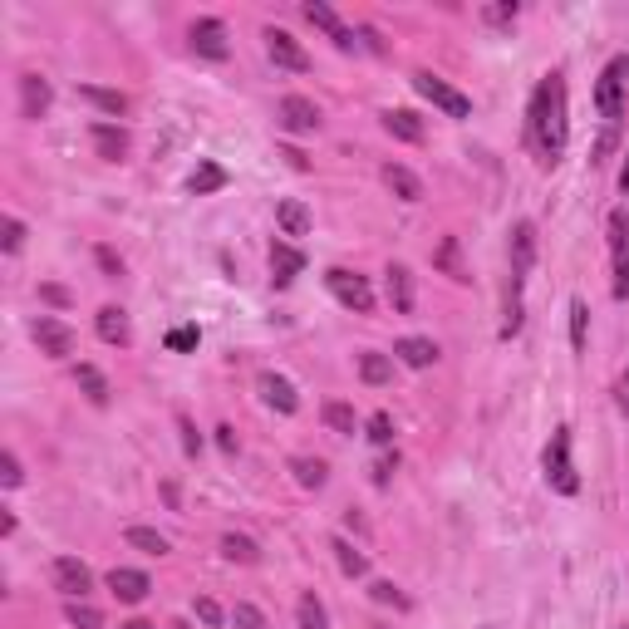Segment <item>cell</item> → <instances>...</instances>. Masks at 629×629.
<instances>
[{"mask_svg": "<svg viewBox=\"0 0 629 629\" xmlns=\"http://www.w3.org/2000/svg\"><path fill=\"white\" fill-rule=\"evenodd\" d=\"M526 133H531V148H536L541 168H556L566 158L571 123H566V74L561 69L541 74V84L531 94V109H526Z\"/></svg>", "mask_w": 629, "mask_h": 629, "instance_id": "1", "label": "cell"}, {"mask_svg": "<svg viewBox=\"0 0 629 629\" xmlns=\"http://www.w3.org/2000/svg\"><path fill=\"white\" fill-rule=\"evenodd\" d=\"M541 477H546V487L556 497H575L580 492V472H575V462H571V428L551 433V443L541 453Z\"/></svg>", "mask_w": 629, "mask_h": 629, "instance_id": "2", "label": "cell"}, {"mask_svg": "<svg viewBox=\"0 0 629 629\" xmlns=\"http://www.w3.org/2000/svg\"><path fill=\"white\" fill-rule=\"evenodd\" d=\"M625 89H629V55H615L600 69V79H595V109H600L605 123H620V114H625Z\"/></svg>", "mask_w": 629, "mask_h": 629, "instance_id": "3", "label": "cell"}, {"mask_svg": "<svg viewBox=\"0 0 629 629\" xmlns=\"http://www.w3.org/2000/svg\"><path fill=\"white\" fill-rule=\"evenodd\" d=\"M605 231H610V295L615 300H629V212L625 207H615L610 217H605Z\"/></svg>", "mask_w": 629, "mask_h": 629, "instance_id": "4", "label": "cell"}, {"mask_svg": "<svg viewBox=\"0 0 629 629\" xmlns=\"http://www.w3.org/2000/svg\"><path fill=\"white\" fill-rule=\"evenodd\" d=\"M413 89H418V94H423L433 109H443L448 118H472V99H467V94H458L448 79H438L433 69H418V74H413Z\"/></svg>", "mask_w": 629, "mask_h": 629, "instance_id": "5", "label": "cell"}, {"mask_svg": "<svg viewBox=\"0 0 629 629\" xmlns=\"http://www.w3.org/2000/svg\"><path fill=\"white\" fill-rule=\"evenodd\" d=\"M325 286H330V295L340 300L344 310H354V315H374V290H369V281H364L359 271L330 266V271H325Z\"/></svg>", "mask_w": 629, "mask_h": 629, "instance_id": "6", "label": "cell"}, {"mask_svg": "<svg viewBox=\"0 0 629 629\" xmlns=\"http://www.w3.org/2000/svg\"><path fill=\"white\" fill-rule=\"evenodd\" d=\"M266 55H271V64L276 69H290V74H305L310 69V55H305V45L290 35V30H276V25H266Z\"/></svg>", "mask_w": 629, "mask_h": 629, "instance_id": "7", "label": "cell"}, {"mask_svg": "<svg viewBox=\"0 0 629 629\" xmlns=\"http://www.w3.org/2000/svg\"><path fill=\"white\" fill-rule=\"evenodd\" d=\"M50 580H55V590L64 595V600H84V595L94 590V571H89L79 556H55Z\"/></svg>", "mask_w": 629, "mask_h": 629, "instance_id": "8", "label": "cell"}, {"mask_svg": "<svg viewBox=\"0 0 629 629\" xmlns=\"http://www.w3.org/2000/svg\"><path fill=\"white\" fill-rule=\"evenodd\" d=\"M192 55H202V59H212V64H222V59L231 55V45H227V25L217 20V15H202V20H192Z\"/></svg>", "mask_w": 629, "mask_h": 629, "instance_id": "9", "label": "cell"}, {"mask_svg": "<svg viewBox=\"0 0 629 629\" xmlns=\"http://www.w3.org/2000/svg\"><path fill=\"white\" fill-rule=\"evenodd\" d=\"M512 295H521L526 290V276H531V266H536V227L531 222H516L512 227Z\"/></svg>", "mask_w": 629, "mask_h": 629, "instance_id": "10", "label": "cell"}, {"mask_svg": "<svg viewBox=\"0 0 629 629\" xmlns=\"http://www.w3.org/2000/svg\"><path fill=\"white\" fill-rule=\"evenodd\" d=\"M300 15H305L310 25H320V30H325V35L335 40V50H344V55H354V50H359L354 30L344 25V20L335 15V10H330V5H325V0H305V5H300Z\"/></svg>", "mask_w": 629, "mask_h": 629, "instance_id": "11", "label": "cell"}, {"mask_svg": "<svg viewBox=\"0 0 629 629\" xmlns=\"http://www.w3.org/2000/svg\"><path fill=\"white\" fill-rule=\"evenodd\" d=\"M30 335H35L45 359H69V354H74V330H69L64 320H55V315H40V320L30 325Z\"/></svg>", "mask_w": 629, "mask_h": 629, "instance_id": "12", "label": "cell"}, {"mask_svg": "<svg viewBox=\"0 0 629 629\" xmlns=\"http://www.w3.org/2000/svg\"><path fill=\"white\" fill-rule=\"evenodd\" d=\"M256 394H261V403H266V408H276V413H286V418L300 408L295 384H290L286 374H276V369H261V374H256Z\"/></svg>", "mask_w": 629, "mask_h": 629, "instance_id": "13", "label": "cell"}, {"mask_svg": "<svg viewBox=\"0 0 629 629\" xmlns=\"http://www.w3.org/2000/svg\"><path fill=\"white\" fill-rule=\"evenodd\" d=\"M50 104H55L50 79L45 74H20V114L30 118V123H40V118L50 114Z\"/></svg>", "mask_w": 629, "mask_h": 629, "instance_id": "14", "label": "cell"}, {"mask_svg": "<svg viewBox=\"0 0 629 629\" xmlns=\"http://www.w3.org/2000/svg\"><path fill=\"white\" fill-rule=\"evenodd\" d=\"M300 271H305V251H300V246H286V241H271V286L290 290Z\"/></svg>", "mask_w": 629, "mask_h": 629, "instance_id": "15", "label": "cell"}, {"mask_svg": "<svg viewBox=\"0 0 629 629\" xmlns=\"http://www.w3.org/2000/svg\"><path fill=\"white\" fill-rule=\"evenodd\" d=\"M281 128L295 133V138H300V133H315V128H320V109H315L305 94H286V99H281Z\"/></svg>", "mask_w": 629, "mask_h": 629, "instance_id": "16", "label": "cell"}, {"mask_svg": "<svg viewBox=\"0 0 629 629\" xmlns=\"http://www.w3.org/2000/svg\"><path fill=\"white\" fill-rule=\"evenodd\" d=\"M89 138H94V153L104 158V163H123L128 158V128H118V123H89Z\"/></svg>", "mask_w": 629, "mask_h": 629, "instance_id": "17", "label": "cell"}, {"mask_svg": "<svg viewBox=\"0 0 629 629\" xmlns=\"http://www.w3.org/2000/svg\"><path fill=\"white\" fill-rule=\"evenodd\" d=\"M94 330H99V340L114 344V349H128V344H133V325H128V310H118V305H104V310L94 315Z\"/></svg>", "mask_w": 629, "mask_h": 629, "instance_id": "18", "label": "cell"}, {"mask_svg": "<svg viewBox=\"0 0 629 629\" xmlns=\"http://www.w3.org/2000/svg\"><path fill=\"white\" fill-rule=\"evenodd\" d=\"M104 585L114 590V600H123V605H138V600L153 590V580H148V575H143V571H128V566H114Z\"/></svg>", "mask_w": 629, "mask_h": 629, "instance_id": "19", "label": "cell"}, {"mask_svg": "<svg viewBox=\"0 0 629 629\" xmlns=\"http://www.w3.org/2000/svg\"><path fill=\"white\" fill-rule=\"evenodd\" d=\"M227 182H231V172L222 168V163L202 158V163L192 168V177H187V192H192V197H212V192H222Z\"/></svg>", "mask_w": 629, "mask_h": 629, "instance_id": "20", "label": "cell"}, {"mask_svg": "<svg viewBox=\"0 0 629 629\" xmlns=\"http://www.w3.org/2000/svg\"><path fill=\"white\" fill-rule=\"evenodd\" d=\"M384 133L399 138V143H423V138H428L423 118L413 114V109H389V114H384Z\"/></svg>", "mask_w": 629, "mask_h": 629, "instance_id": "21", "label": "cell"}, {"mask_svg": "<svg viewBox=\"0 0 629 629\" xmlns=\"http://www.w3.org/2000/svg\"><path fill=\"white\" fill-rule=\"evenodd\" d=\"M379 177H384V187H389L399 202H423V182L403 168V163H384V172H379Z\"/></svg>", "mask_w": 629, "mask_h": 629, "instance_id": "22", "label": "cell"}, {"mask_svg": "<svg viewBox=\"0 0 629 629\" xmlns=\"http://www.w3.org/2000/svg\"><path fill=\"white\" fill-rule=\"evenodd\" d=\"M276 227H281V236H310V207L300 197L276 202Z\"/></svg>", "mask_w": 629, "mask_h": 629, "instance_id": "23", "label": "cell"}, {"mask_svg": "<svg viewBox=\"0 0 629 629\" xmlns=\"http://www.w3.org/2000/svg\"><path fill=\"white\" fill-rule=\"evenodd\" d=\"M394 354H399L408 369H433V364H438V344L423 340V335H408V340H399V344H394Z\"/></svg>", "mask_w": 629, "mask_h": 629, "instance_id": "24", "label": "cell"}, {"mask_svg": "<svg viewBox=\"0 0 629 629\" xmlns=\"http://www.w3.org/2000/svg\"><path fill=\"white\" fill-rule=\"evenodd\" d=\"M359 379H364L369 389H384V384L394 379V359L379 354V349H364V354H359Z\"/></svg>", "mask_w": 629, "mask_h": 629, "instance_id": "25", "label": "cell"}, {"mask_svg": "<svg viewBox=\"0 0 629 629\" xmlns=\"http://www.w3.org/2000/svg\"><path fill=\"white\" fill-rule=\"evenodd\" d=\"M74 384L84 389V399L94 403V408H109V379L94 364H74Z\"/></svg>", "mask_w": 629, "mask_h": 629, "instance_id": "26", "label": "cell"}, {"mask_svg": "<svg viewBox=\"0 0 629 629\" xmlns=\"http://www.w3.org/2000/svg\"><path fill=\"white\" fill-rule=\"evenodd\" d=\"M290 472H295V482H300L305 492H320V487L330 482V462L325 458H290Z\"/></svg>", "mask_w": 629, "mask_h": 629, "instance_id": "27", "label": "cell"}, {"mask_svg": "<svg viewBox=\"0 0 629 629\" xmlns=\"http://www.w3.org/2000/svg\"><path fill=\"white\" fill-rule=\"evenodd\" d=\"M123 541H128L133 551H143V556H168V551H172L168 536H163V531H153V526H128V531H123Z\"/></svg>", "mask_w": 629, "mask_h": 629, "instance_id": "28", "label": "cell"}, {"mask_svg": "<svg viewBox=\"0 0 629 629\" xmlns=\"http://www.w3.org/2000/svg\"><path fill=\"white\" fill-rule=\"evenodd\" d=\"M389 300H394V310H399V315L413 310V271L399 266V261L389 266Z\"/></svg>", "mask_w": 629, "mask_h": 629, "instance_id": "29", "label": "cell"}, {"mask_svg": "<svg viewBox=\"0 0 629 629\" xmlns=\"http://www.w3.org/2000/svg\"><path fill=\"white\" fill-rule=\"evenodd\" d=\"M79 99H84V104H94V109H104V114H128V94H118V89L79 84Z\"/></svg>", "mask_w": 629, "mask_h": 629, "instance_id": "30", "label": "cell"}, {"mask_svg": "<svg viewBox=\"0 0 629 629\" xmlns=\"http://www.w3.org/2000/svg\"><path fill=\"white\" fill-rule=\"evenodd\" d=\"M433 266H438L443 276H453L458 286H467V281H472V276L462 271V261H458V236H443V241H438V251H433Z\"/></svg>", "mask_w": 629, "mask_h": 629, "instance_id": "31", "label": "cell"}, {"mask_svg": "<svg viewBox=\"0 0 629 629\" xmlns=\"http://www.w3.org/2000/svg\"><path fill=\"white\" fill-rule=\"evenodd\" d=\"M295 625L300 629H330V615H325V605H320L315 590H305V595L295 600Z\"/></svg>", "mask_w": 629, "mask_h": 629, "instance_id": "32", "label": "cell"}, {"mask_svg": "<svg viewBox=\"0 0 629 629\" xmlns=\"http://www.w3.org/2000/svg\"><path fill=\"white\" fill-rule=\"evenodd\" d=\"M222 556H227V561H236V566H256V561H261V546H256L251 536H236V531H227V536H222Z\"/></svg>", "mask_w": 629, "mask_h": 629, "instance_id": "33", "label": "cell"}, {"mask_svg": "<svg viewBox=\"0 0 629 629\" xmlns=\"http://www.w3.org/2000/svg\"><path fill=\"white\" fill-rule=\"evenodd\" d=\"M330 551H335V561H340L344 575H354V580H359V575H369V556H359V551H354L344 536H335V541H330Z\"/></svg>", "mask_w": 629, "mask_h": 629, "instance_id": "34", "label": "cell"}, {"mask_svg": "<svg viewBox=\"0 0 629 629\" xmlns=\"http://www.w3.org/2000/svg\"><path fill=\"white\" fill-rule=\"evenodd\" d=\"M64 620H69V629H104V615L84 600H64Z\"/></svg>", "mask_w": 629, "mask_h": 629, "instance_id": "35", "label": "cell"}, {"mask_svg": "<svg viewBox=\"0 0 629 629\" xmlns=\"http://www.w3.org/2000/svg\"><path fill=\"white\" fill-rule=\"evenodd\" d=\"M585 340H590V305L575 295V300H571V349H575V354L585 349Z\"/></svg>", "mask_w": 629, "mask_h": 629, "instance_id": "36", "label": "cell"}, {"mask_svg": "<svg viewBox=\"0 0 629 629\" xmlns=\"http://www.w3.org/2000/svg\"><path fill=\"white\" fill-rule=\"evenodd\" d=\"M325 423H330V433H340V438H349V433H354V428H359V423H354V408H349V403H325Z\"/></svg>", "mask_w": 629, "mask_h": 629, "instance_id": "37", "label": "cell"}, {"mask_svg": "<svg viewBox=\"0 0 629 629\" xmlns=\"http://www.w3.org/2000/svg\"><path fill=\"white\" fill-rule=\"evenodd\" d=\"M369 443H374V448H384V453L394 448V418H389L384 408H379V413L369 418Z\"/></svg>", "mask_w": 629, "mask_h": 629, "instance_id": "38", "label": "cell"}, {"mask_svg": "<svg viewBox=\"0 0 629 629\" xmlns=\"http://www.w3.org/2000/svg\"><path fill=\"white\" fill-rule=\"evenodd\" d=\"M163 344H168L172 354H192V349L202 344V330H197V325H177V330H168Z\"/></svg>", "mask_w": 629, "mask_h": 629, "instance_id": "39", "label": "cell"}, {"mask_svg": "<svg viewBox=\"0 0 629 629\" xmlns=\"http://www.w3.org/2000/svg\"><path fill=\"white\" fill-rule=\"evenodd\" d=\"M231 625H236V629H271V625H266V615H261L251 600H236V610H231Z\"/></svg>", "mask_w": 629, "mask_h": 629, "instance_id": "40", "label": "cell"}, {"mask_svg": "<svg viewBox=\"0 0 629 629\" xmlns=\"http://www.w3.org/2000/svg\"><path fill=\"white\" fill-rule=\"evenodd\" d=\"M0 231H5V236H0L5 256H15V251L25 246V222H20V217H5V222H0Z\"/></svg>", "mask_w": 629, "mask_h": 629, "instance_id": "41", "label": "cell"}, {"mask_svg": "<svg viewBox=\"0 0 629 629\" xmlns=\"http://www.w3.org/2000/svg\"><path fill=\"white\" fill-rule=\"evenodd\" d=\"M369 595H374L379 605H394V610H408V595H399V585H389V580H374V585H369Z\"/></svg>", "mask_w": 629, "mask_h": 629, "instance_id": "42", "label": "cell"}, {"mask_svg": "<svg viewBox=\"0 0 629 629\" xmlns=\"http://www.w3.org/2000/svg\"><path fill=\"white\" fill-rule=\"evenodd\" d=\"M177 433H182V453H187V458H197V453H202V433L192 428V418H187V413H177Z\"/></svg>", "mask_w": 629, "mask_h": 629, "instance_id": "43", "label": "cell"}, {"mask_svg": "<svg viewBox=\"0 0 629 629\" xmlns=\"http://www.w3.org/2000/svg\"><path fill=\"white\" fill-rule=\"evenodd\" d=\"M516 15H521V5H516V0H502V5H487V10H482V20H487V25H512Z\"/></svg>", "mask_w": 629, "mask_h": 629, "instance_id": "44", "label": "cell"}, {"mask_svg": "<svg viewBox=\"0 0 629 629\" xmlns=\"http://www.w3.org/2000/svg\"><path fill=\"white\" fill-rule=\"evenodd\" d=\"M94 261H99V271H104L109 281H118V276H123V261L114 256V246H94Z\"/></svg>", "mask_w": 629, "mask_h": 629, "instance_id": "45", "label": "cell"}, {"mask_svg": "<svg viewBox=\"0 0 629 629\" xmlns=\"http://www.w3.org/2000/svg\"><path fill=\"white\" fill-rule=\"evenodd\" d=\"M0 482H5V487H20V482H25V472H20V458H15V453L0 458Z\"/></svg>", "mask_w": 629, "mask_h": 629, "instance_id": "46", "label": "cell"}, {"mask_svg": "<svg viewBox=\"0 0 629 629\" xmlns=\"http://www.w3.org/2000/svg\"><path fill=\"white\" fill-rule=\"evenodd\" d=\"M197 620H202V625H222V620H227V615H222V605H217V600H207V595H202V600H197Z\"/></svg>", "mask_w": 629, "mask_h": 629, "instance_id": "47", "label": "cell"}, {"mask_svg": "<svg viewBox=\"0 0 629 629\" xmlns=\"http://www.w3.org/2000/svg\"><path fill=\"white\" fill-rule=\"evenodd\" d=\"M394 467H399V453H384V458L374 462V487H389V477H394Z\"/></svg>", "mask_w": 629, "mask_h": 629, "instance_id": "48", "label": "cell"}, {"mask_svg": "<svg viewBox=\"0 0 629 629\" xmlns=\"http://www.w3.org/2000/svg\"><path fill=\"white\" fill-rule=\"evenodd\" d=\"M217 448H222L227 458H236V428H227V423L217 428Z\"/></svg>", "mask_w": 629, "mask_h": 629, "instance_id": "49", "label": "cell"}, {"mask_svg": "<svg viewBox=\"0 0 629 629\" xmlns=\"http://www.w3.org/2000/svg\"><path fill=\"white\" fill-rule=\"evenodd\" d=\"M40 300H50V305L64 310V305H69V290H64V286H40Z\"/></svg>", "mask_w": 629, "mask_h": 629, "instance_id": "50", "label": "cell"}, {"mask_svg": "<svg viewBox=\"0 0 629 629\" xmlns=\"http://www.w3.org/2000/svg\"><path fill=\"white\" fill-rule=\"evenodd\" d=\"M620 413H625V418H629V369H625V374H620Z\"/></svg>", "mask_w": 629, "mask_h": 629, "instance_id": "51", "label": "cell"}, {"mask_svg": "<svg viewBox=\"0 0 629 629\" xmlns=\"http://www.w3.org/2000/svg\"><path fill=\"white\" fill-rule=\"evenodd\" d=\"M620 187H625V197H629V153H625V168H620Z\"/></svg>", "mask_w": 629, "mask_h": 629, "instance_id": "52", "label": "cell"}, {"mask_svg": "<svg viewBox=\"0 0 629 629\" xmlns=\"http://www.w3.org/2000/svg\"><path fill=\"white\" fill-rule=\"evenodd\" d=\"M118 629H158V625H148V620H128V625H118Z\"/></svg>", "mask_w": 629, "mask_h": 629, "instance_id": "53", "label": "cell"}]
</instances>
